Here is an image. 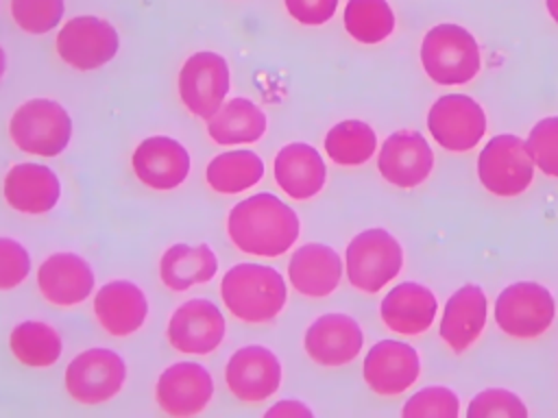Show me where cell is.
<instances>
[{
  "label": "cell",
  "mask_w": 558,
  "mask_h": 418,
  "mask_svg": "<svg viewBox=\"0 0 558 418\" xmlns=\"http://www.w3.org/2000/svg\"><path fill=\"white\" fill-rule=\"evenodd\" d=\"M296 211L270 192H257L235 202L227 216L231 244L251 257L275 259L286 255L299 239Z\"/></svg>",
  "instance_id": "6da1fadb"
},
{
  "label": "cell",
  "mask_w": 558,
  "mask_h": 418,
  "mask_svg": "<svg viewBox=\"0 0 558 418\" xmlns=\"http://www.w3.org/2000/svg\"><path fill=\"white\" fill-rule=\"evenodd\" d=\"M220 298L235 320L266 324L283 311L288 303V285L277 268L242 261L222 274Z\"/></svg>",
  "instance_id": "7a4b0ae2"
},
{
  "label": "cell",
  "mask_w": 558,
  "mask_h": 418,
  "mask_svg": "<svg viewBox=\"0 0 558 418\" xmlns=\"http://www.w3.org/2000/svg\"><path fill=\"white\" fill-rule=\"evenodd\" d=\"M9 137L26 155L59 157L72 139V118L52 98H31L13 111Z\"/></svg>",
  "instance_id": "3957f363"
},
{
  "label": "cell",
  "mask_w": 558,
  "mask_h": 418,
  "mask_svg": "<svg viewBox=\"0 0 558 418\" xmlns=\"http://www.w3.org/2000/svg\"><path fill=\"white\" fill-rule=\"evenodd\" d=\"M421 63L438 85H464L477 76L482 57L471 30L458 24H436L421 44Z\"/></svg>",
  "instance_id": "277c9868"
},
{
  "label": "cell",
  "mask_w": 558,
  "mask_h": 418,
  "mask_svg": "<svg viewBox=\"0 0 558 418\" xmlns=\"http://www.w3.org/2000/svg\"><path fill=\"white\" fill-rule=\"evenodd\" d=\"M403 268L401 244L384 229L373 226L357 233L344 253V272L349 283L364 292L375 294L390 283Z\"/></svg>",
  "instance_id": "5b68a950"
},
{
  "label": "cell",
  "mask_w": 558,
  "mask_h": 418,
  "mask_svg": "<svg viewBox=\"0 0 558 418\" xmlns=\"http://www.w3.org/2000/svg\"><path fill=\"white\" fill-rule=\"evenodd\" d=\"M126 381L124 359L102 346L85 348L65 368L63 383L70 398L78 405H102L120 394Z\"/></svg>",
  "instance_id": "8992f818"
},
{
  "label": "cell",
  "mask_w": 558,
  "mask_h": 418,
  "mask_svg": "<svg viewBox=\"0 0 558 418\" xmlns=\"http://www.w3.org/2000/svg\"><path fill=\"white\" fill-rule=\"evenodd\" d=\"M477 176L495 196L523 194L534 179V161L525 142L512 133L490 137L477 157Z\"/></svg>",
  "instance_id": "52a82bcc"
},
{
  "label": "cell",
  "mask_w": 558,
  "mask_h": 418,
  "mask_svg": "<svg viewBox=\"0 0 558 418\" xmlns=\"http://www.w3.org/2000/svg\"><path fill=\"white\" fill-rule=\"evenodd\" d=\"M183 107L198 120H209L227 100L231 87L229 63L222 54L198 50L190 54L177 78Z\"/></svg>",
  "instance_id": "ba28073f"
},
{
  "label": "cell",
  "mask_w": 558,
  "mask_h": 418,
  "mask_svg": "<svg viewBox=\"0 0 558 418\" xmlns=\"http://www.w3.org/2000/svg\"><path fill=\"white\" fill-rule=\"evenodd\" d=\"M554 316L556 303L551 292L534 281L512 283L495 300V322L510 337H538L551 327Z\"/></svg>",
  "instance_id": "9c48e42d"
},
{
  "label": "cell",
  "mask_w": 558,
  "mask_h": 418,
  "mask_svg": "<svg viewBox=\"0 0 558 418\" xmlns=\"http://www.w3.org/2000/svg\"><path fill=\"white\" fill-rule=\"evenodd\" d=\"M59 59L78 72L107 65L120 48V35L111 22L96 15L70 17L54 41Z\"/></svg>",
  "instance_id": "30bf717a"
},
{
  "label": "cell",
  "mask_w": 558,
  "mask_h": 418,
  "mask_svg": "<svg viewBox=\"0 0 558 418\" xmlns=\"http://www.w3.org/2000/svg\"><path fill=\"white\" fill-rule=\"evenodd\" d=\"M281 361L262 344H246L238 348L225 366V383L235 401L244 405H259L277 394L281 385Z\"/></svg>",
  "instance_id": "8fae6325"
},
{
  "label": "cell",
  "mask_w": 558,
  "mask_h": 418,
  "mask_svg": "<svg viewBox=\"0 0 558 418\" xmlns=\"http://www.w3.org/2000/svg\"><path fill=\"white\" fill-rule=\"evenodd\" d=\"M227 333L225 314L209 298H190L179 305L168 324V344L183 355H209L214 353Z\"/></svg>",
  "instance_id": "7c38bea8"
},
{
  "label": "cell",
  "mask_w": 558,
  "mask_h": 418,
  "mask_svg": "<svg viewBox=\"0 0 558 418\" xmlns=\"http://www.w3.org/2000/svg\"><path fill=\"white\" fill-rule=\"evenodd\" d=\"M427 128L445 150L466 152L484 137L486 113L471 96L447 94L429 107Z\"/></svg>",
  "instance_id": "4fadbf2b"
},
{
  "label": "cell",
  "mask_w": 558,
  "mask_h": 418,
  "mask_svg": "<svg viewBox=\"0 0 558 418\" xmlns=\"http://www.w3.org/2000/svg\"><path fill=\"white\" fill-rule=\"evenodd\" d=\"M214 398V379L198 361H174L155 383L159 409L174 418L198 416Z\"/></svg>",
  "instance_id": "5bb4252c"
},
{
  "label": "cell",
  "mask_w": 558,
  "mask_h": 418,
  "mask_svg": "<svg viewBox=\"0 0 558 418\" xmlns=\"http://www.w3.org/2000/svg\"><path fill=\"white\" fill-rule=\"evenodd\" d=\"M131 168L137 181L148 189L172 192L190 176L192 159L179 139L168 135H150L135 146Z\"/></svg>",
  "instance_id": "9a60e30c"
},
{
  "label": "cell",
  "mask_w": 558,
  "mask_h": 418,
  "mask_svg": "<svg viewBox=\"0 0 558 418\" xmlns=\"http://www.w3.org/2000/svg\"><path fill=\"white\" fill-rule=\"evenodd\" d=\"M364 344V333L355 318L347 314L318 316L303 335V348L307 357L325 368H340L351 364Z\"/></svg>",
  "instance_id": "2e32d148"
},
{
  "label": "cell",
  "mask_w": 558,
  "mask_h": 418,
  "mask_svg": "<svg viewBox=\"0 0 558 418\" xmlns=\"http://www.w3.org/2000/svg\"><path fill=\"white\" fill-rule=\"evenodd\" d=\"M96 285L89 261L76 253L63 250L48 255L37 268V287L54 307H76L85 303Z\"/></svg>",
  "instance_id": "e0dca14e"
},
{
  "label": "cell",
  "mask_w": 558,
  "mask_h": 418,
  "mask_svg": "<svg viewBox=\"0 0 558 418\" xmlns=\"http://www.w3.org/2000/svg\"><path fill=\"white\" fill-rule=\"evenodd\" d=\"M362 374L375 394L397 396L416 383L421 374V359L405 342L379 340L368 348Z\"/></svg>",
  "instance_id": "ac0fdd59"
},
{
  "label": "cell",
  "mask_w": 558,
  "mask_h": 418,
  "mask_svg": "<svg viewBox=\"0 0 558 418\" xmlns=\"http://www.w3.org/2000/svg\"><path fill=\"white\" fill-rule=\"evenodd\" d=\"M432 168L434 152L421 133L395 131L384 139L377 157V170L390 185L412 189L432 174Z\"/></svg>",
  "instance_id": "d6986e66"
},
{
  "label": "cell",
  "mask_w": 558,
  "mask_h": 418,
  "mask_svg": "<svg viewBox=\"0 0 558 418\" xmlns=\"http://www.w3.org/2000/svg\"><path fill=\"white\" fill-rule=\"evenodd\" d=\"M4 200L11 209L26 216H41L57 207L61 181L52 168L35 161L15 163L2 183Z\"/></svg>",
  "instance_id": "ffe728a7"
},
{
  "label": "cell",
  "mask_w": 558,
  "mask_h": 418,
  "mask_svg": "<svg viewBox=\"0 0 558 418\" xmlns=\"http://www.w3.org/2000/svg\"><path fill=\"white\" fill-rule=\"evenodd\" d=\"M94 316L109 335L129 337L144 327L148 318V298L133 281L116 279L96 292Z\"/></svg>",
  "instance_id": "44dd1931"
},
{
  "label": "cell",
  "mask_w": 558,
  "mask_h": 418,
  "mask_svg": "<svg viewBox=\"0 0 558 418\" xmlns=\"http://www.w3.org/2000/svg\"><path fill=\"white\" fill-rule=\"evenodd\" d=\"M272 179L292 200H310L323 192L327 183V165L314 146L292 142L277 150Z\"/></svg>",
  "instance_id": "7402d4cb"
},
{
  "label": "cell",
  "mask_w": 558,
  "mask_h": 418,
  "mask_svg": "<svg viewBox=\"0 0 558 418\" xmlns=\"http://www.w3.org/2000/svg\"><path fill=\"white\" fill-rule=\"evenodd\" d=\"M344 263L340 255L320 242L299 246L288 261V281L305 298H325L336 292Z\"/></svg>",
  "instance_id": "603a6c76"
},
{
  "label": "cell",
  "mask_w": 558,
  "mask_h": 418,
  "mask_svg": "<svg viewBox=\"0 0 558 418\" xmlns=\"http://www.w3.org/2000/svg\"><path fill=\"white\" fill-rule=\"evenodd\" d=\"M438 311V300L434 292L425 285L405 281L395 285L379 305L381 322L401 335L425 333Z\"/></svg>",
  "instance_id": "cb8c5ba5"
},
{
  "label": "cell",
  "mask_w": 558,
  "mask_h": 418,
  "mask_svg": "<svg viewBox=\"0 0 558 418\" xmlns=\"http://www.w3.org/2000/svg\"><path fill=\"white\" fill-rule=\"evenodd\" d=\"M488 303L484 290L475 283L458 287L445 303L440 318V337L453 353H464L484 331Z\"/></svg>",
  "instance_id": "d4e9b609"
},
{
  "label": "cell",
  "mask_w": 558,
  "mask_h": 418,
  "mask_svg": "<svg viewBox=\"0 0 558 418\" xmlns=\"http://www.w3.org/2000/svg\"><path fill=\"white\" fill-rule=\"evenodd\" d=\"M207 135L220 146L255 144L268 128V118L257 102L244 96H235L222 102V107L205 120Z\"/></svg>",
  "instance_id": "484cf974"
},
{
  "label": "cell",
  "mask_w": 558,
  "mask_h": 418,
  "mask_svg": "<svg viewBox=\"0 0 558 418\" xmlns=\"http://www.w3.org/2000/svg\"><path fill=\"white\" fill-rule=\"evenodd\" d=\"M218 272V257L209 244H172L159 259V279L170 292H185L209 283Z\"/></svg>",
  "instance_id": "4316f807"
},
{
  "label": "cell",
  "mask_w": 558,
  "mask_h": 418,
  "mask_svg": "<svg viewBox=\"0 0 558 418\" xmlns=\"http://www.w3.org/2000/svg\"><path fill=\"white\" fill-rule=\"evenodd\" d=\"M264 179V161L257 152L235 148L216 155L205 168V181L211 192L233 196L248 192Z\"/></svg>",
  "instance_id": "83f0119b"
},
{
  "label": "cell",
  "mask_w": 558,
  "mask_h": 418,
  "mask_svg": "<svg viewBox=\"0 0 558 418\" xmlns=\"http://www.w3.org/2000/svg\"><path fill=\"white\" fill-rule=\"evenodd\" d=\"M11 355L26 368H50L63 353V340L59 331L44 320H24L9 333Z\"/></svg>",
  "instance_id": "f1b7e54d"
},
{
  "label": "cell",
  "mask_w": 558,
  "mask_h": 418,
  "mask_svg": "<svg viewBox=\"0 0 558 418\" xmlns=\"http://www.w3.org/2000/svg\"><path fill=\"white\" fill-rule=\"evenodd\" d=\"M377 148L375 131L362 120H342L325 135V152L336 165H362Z\"/></svg>",
  "instance_id": "f546056e"
},
{
  "label": "cell",
  "mask_w": 558,
  "mask_h": 418,
  "mask_svg": "<svg viewBox=\"0 0 558 418\" xmlns=\"http://www.w3.org/2000/svg\"><path fill=\"white\" fill-rule=\"evenodd\" d=\"M344 28L360 44H379L395 30V13L386 0H349Z\"/></svg>",
  "instance_id": "4dcf8cb0"
},
{
  "label": "cell",
  "mask_w": 558,
  "mask_h": 418,
  "mask_svg": "<svg viewBox=\"0 0 558 418\" xmlns=\"http://www.w3.org/2000/svg\"><path fill=\"white\" fill-rule=\"evenodd\" d=\"M65 0H11V17L28 35H46L59 26Z\"/></svg>",
  "instance_id": "1f68e13d"
},
{
  "label": "cell",
  "mask_w": 558,
  "mask_h": 418,
  "mask_svg": "<svg viewBox=\"0 0 558 418\" xmlns=\"http://www.w3.org/2000/svg\"><path fill=\"white\" fill-rule=\"evenodd\" d=\"M460 414L458 396L442 385H432L414 392L403 409L401 416L405 418H456Z\"/></svg>",
  "instance_id": "d6a6232c"
},
{
  "label": "cell",
  "mask_w": 558,
  "mask_h": 418,
  "mask_svg": "<svg viewBox=\"0 0 558 418\" xmlns=\"http://www.w3.org/2000/svg\"><path fill=\"white\" fill-rule=\"evenodd\" d=\"M525 146L534 165L543 174L558 179V115H549L536 122L525 139Z\"/></svg>",
  "instance_id": "836d02e7"
},
{
  "label": "cell",
  "mask_w": 558,
  "mask_h": 418,
  "mask_svg": "<svg viewBox=\"0 0 558 418\" xmlns=\"http://www.w3.org/2000/svg\"><path fill=\"white\" fill-rule=\"evenodd\" d=\"M466 416L469 418H490V416L525 418L527 409L517 394L501 388H488L473 396V401L469 403Z\"/></svg>",
  "instance_id": "e575fe53"
},
{
  "label": "cell",
  "mask_w": 558,
  "mask_h": 418,
  "mask_svg": "<svg viewBox=\"0 0 558 418\" xmlns=\"http://www.w3.org/2000/svg\"><path fill=\"white\" fill-rule=\"evenodd\" d=\"M31 274V255L13 237H0V292L22 285Z\"/></svg>",
  "instance_id": "d590c367"
},
{
  "label": "cell",
  "mask_w": 558,
  "mask_h": 418,
  "mask_svg": "<svg viewBox=\"0 0 558 418\" xmlns=\"http://www.w3.org/2000/svg\"><path fill=\"white\" fill-rule=\"evenodd\" d=\"M292 20L303 26L327 24L338 9V0H283Z\"/></svg>",
  "instance_id": "8d00e7d4"
},
{
  "label": "cell",
  "mask_w": 558,
  "mask_h": 418,
  "mask_svg": "<svg viewBox=\"0 0 558 418\" xmlns=\"http://www.w3.org/2000/svg\"><path fill=\"white\" fill-rule=\"evenodd\" d=\"M264 416H266V418H275V416L301 418V416H314V411H312L307 405H303L301 401H296V398H283V401L275 403L272 407H268Z\"/></svg>",
  "instance_id": "74e56055"
},
{
  "label": "cell",
  "mask_w": 558,
  "mask_h": 418,
  "mask_svg": "<svg viewBox=\"0 0 558 418\" xmlns=\"http://www.w3.org/2000/svg\"><path fill=\"white\" fill-rule=\"evenodd\" d=\"M545 4H547V11H549L551 20L558 24V0H545Z\"/></svg>",
  "instance_id": "f35d334b"
},
{
  "label": "cell",
  "mask_w": 558,
  "mask_h": 418,
  "mask_svg": "<svg viewBox=\"0 0 558 418\" xmlns=\"http://www.w3.org/2000/svg\"><path fill=\"white\" fill-rule=\"evenodd\" d=\"M4 72H7V54H4V48L0 46V78L4 76Z\"/></svg>",
  "instance_id": "ab89813d"
}]
</instances>
